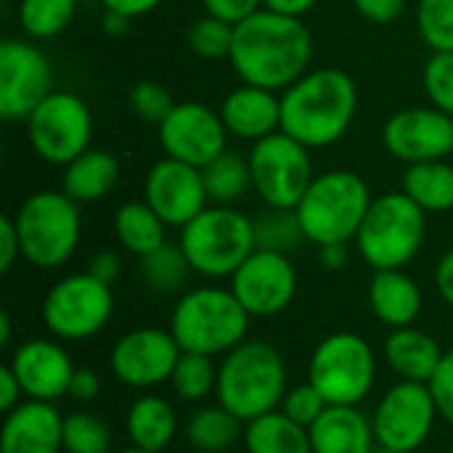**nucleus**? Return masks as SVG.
Returning a JSON list of instances; mask_svg holds the SVG:
<instances>
[{"mask_svg": "<svg viewBox=\"0 0 453 453\" xmlns=\"http://www.w3.org/2000/svg\"><path fill=\"white\" fill-rule=\"evenodd\" d=\"M64 453H111V430L93 411L64 417Z\"/></svg>", "mask_w": 453, "mask_h": 453, "instance_id": "e433bc0d", "label": "nucleus"}, {"mask_svg": "<svg viewBox=\"0 0 453 453\" xmlns=\"http://www.w3.org/2000/svg\"><path fill=\"white\" fill-rule=\"evenodd\" d=\"M101 393V377L98 372L88 369V366H77L74 374H72V382H69V398L77 401V403H90L96 401Z\"/></svg>", "mask_w": 453, "mask_h": 453, "instance_id": "de8ad7c7", "label": "nucleus"}, {"mask_svg": "<svg viewBox=\"0 0 453 453\" xmlns=\"http://www.w3.org/2000/svg\"><path fill=\"white\" fill-rule=\"evenodd\" d=\"M228 281L252 319H273L297 297V268L284 252L255 250Z\"/></svg>", "mask_w": 453, "mask_h": 453, "instance_id": "dca6fc26", "label": "nucleus"}, {"mask_svg": "<svg viewBox=\"0 0 453 453\" xmlns=\"http://www.w3.org/2000/svg\"><path fill=\"white\" fill-rule=\"evenodd\" d=\"M449 453H453V446H451V449H449Z\"/></svg>", "mask_w": 453, "mask_h": 453, "instance_id": "052dcab7", "label": "nucleus"}, {"mask_svg": "<svg viewBox=\"0 0 453 453\" xmlns=\"http://www.w3.org/2000/svg\"><path fill=\"white\" fill-rule=\"evenodd\" d=\"M369 308L380 324L390 329H403L414 326L422 316L425 295L422 287L406 273V268L374 271L369 281Z\"/></svg>", "mask_w": 453, "mask_h": 453, "instance_id": "5701e85b", "label": "nucleus"}, {"mask_svg": "<svg viewBox=\"0 0 453 453\" xmlns=\"http://www.w3.org/2000/svg\"><path fill=\"white\" fill-rule=\"evenodd\" d=\"M24 125L32 151L56 167H66L93 141V114L72 90H53Z\"/></svg>", "mask_w": 453, "mask_h": 453, "instance_id": "9b49d317", "label": "nucleus"}, {"mask_svg": "<svg viewBox=\"0 0 453 453\" xmlns=\"http://www.w3.org/2000/svg\"><path fill=\"white\" fill-rule=\"evenodd\" d=\"M255 242L257 250H271V252H284L292 255L305 239V231L300 226L297 210H284V207H263L255 218Z\"/></svg>", "mask_w": 453, "mask_h": 453, "instance_id": "72a5a7b5", "label": "nucleus"}, {"mask_svg": "<svg viewBox=\"0 0 453 453\" xmlns=\"http://www.w3.org/2000/svg\"><path fill=\"white\" fill-rule=\"evenodd\" d=\"M88 273L111 287L122 276V257L117 252H111V250H101V252L93 255V260L88 265Z\"/></svg>", "mask_w": 453, "mask_h": 453, "instance_id": "09e8293b", "label": "nucleus"}, {"mask_svg": "<svg viewBox=\"0 0 453 453\" xmlns=\"http://www.w3.org/2000/svg\"><path fill=\"white\" fill-rule=\"evenodd\" d=\"M247 159L252 167V188L268 207L295 210L316 178L311 149L284 130L252 143Z\"/></svg>", "mask_w": 453, "mask_h": 453, "instance_id": "f8f14e48", "label": "nucleus"}, {"mask_svg": "<svg viewBox=\"0 0 453 453\" xmlns=\"http://www.w3.org/2000/svg\"><path fill=\"white\" fill-rule=\"evenodd\" d=\"M422 85L430 106L453 117V50H433L422 69Z\"/></svg>", "mask_w": 453, "mask_h": 453, "instance_id": "ea45409f", "label": "nucleus"}, {"mask_svg": "<svg viewBox=\"0 0 453 453\" xmlns=\"http://www.w3.org/2000/svg\"><path fill=\"white\" fill-rule=\"evenodd\" d=\"M117 453H151V451H143V449H135V446H127V449H122V451Z\"/></svg>", "mask_w": 453, "mask_h": 453, "instance_id": "13d9d810", "label": "nucleus"}, {"mask_svg": "<svg viewBox=\"0 0 453 453\" xmlns=\"http://www.w3.org/2000/svg\"><path fill=\"white\" fill-rule=\"evenodd\" d=\"M401 191L430 212H451L453 210V165L449 159L417 162L406 165L401 178Z\"/></svg>", "mask_w": 453, "mask_h": 453, "instance_id": "7c9ffc66", "label": "nucleus"}, {"mask_svg": "<svg viewBox=\"0 0 453 453\" xmlns=\"http://www.w3.org/2000/svg\"><path fill=\"white\" fill-rule=\"evenodd\" d=\"M311 453H374L372 417L358 406H329L311 427Z\"/></svg>", "mask_w": 453, "mask_h": 453, "instance_id": "b1692460", "label": "nucleus"}, {"mask_svg": "<svg viewBox=\"0 0 453 453\" xmlns=\"http://www.w3.org/2000/svg\"><path fill=\"white\" fill-rule=\"evenodd\" d=\"M382 146L403 165L449 159L453 154V117L435 106H409L382 125Z\"/></svg>", "mask_w": 453, "mask_h": 453, "instance_id": "a211bd4d", "label": "nucleus"}, {"mask_svg": "<svg viewBox=\"0 0 453 453\" xmlns=\"http://www.w3.org/2000/svg\"><path fill=\"white\" fill-rule=\"evenodd\" d=\"M104 11H117L127 19H138L162 5V0H101Z\"/></svg>", "mask_w": 453, "mask_h": 453, "instance_id": "603ef678", "label": "nucleus"}, {"mask_svg": "<svg viewBox=\"0 0 453 453\" xmlns=\"http://www.w3.org/2000/svg\"><path fill=\"white\" fill-rule=\"evenodd\" d=\"M0 453H64V414L56 403L21 401L3 419Z\"/></svg>", "mask_w": 453, "mask_h": 453, "instance_id": "412c9836", "label": "nucleus"}, {"mask_svg": "<svg viewBox=\"0 0 453 453\" xmlns=\"http://www.w3.org/2000/svg\"><path fill=\"white\" fill-rule=\"evenodd\" d=\"M119 162L106 149H88L74 157L61 173V191L77 204H93L114 191Z\"/></svg>", "mask_w": 453, "mask_h": 453, "instance_id": "bb28decb", "label": "nucleus"}, {"mask_svg": "<svg viewBox=\"0 0 453 453\" xmlns=\"http://www.w3.org/2000/svg\"><path fill=\"white\" fill-rule=\"evenodd\" d=\"M427 239V212L403 191L377 196L356 236L358 255L372 271L406 268Z\"/></svg>", "mask_w": 453, "mask_h": 453, "instance_id": "0eeeda50", "label": "nucleus"}, {"mask_svg": "<svg viewBox=\"0 0 453 453\" xmlns=\"http://www.w3.org/2000/svg\"><path fill=\"white\" fill-rule=\"evenodd\" d=\"M374 453H403V451H393V449H382V446H377Z\"/></svg>", "mask_w": 453, "mask_h": 453, "instance_id": "bf43d9fd", "label": "nucleus"}, {"mask_svg": "<svg viewBox=\"0 0 453 453\" xmlns=\"http://www.w3.org/2000/svg\"><path fill=\"white\" fill-rule=\"evenodd\" d=\"M372 202L369 183L358 173L326 170L313 178L295 210L311 244H350L356 242Z\"/></svg>", "mask_w": 453, "mask_h": 453, "instance_id": "39448f33", "label": "nucleus"}, {"mask_svg": "<svg viewBox=\"0 0 453 453\" xmlns=\"http://www.w3.org/2000/svg\"><path fill=\"white\" fill-rule=\"evenodd\" d=\"M77 11V0H19V21L29 40L61 35Z\"/></svg>", "mask_w": 453, "mask_h": 453, "instance_id": "c9c22d12", "label": "nucleus"}, {"mask_svg": "<svg viewBox=\"0 0 453 453\" xmlns=\"http://www.w3.org/2000/svg\"><path fill=\"white\" fill-rule=\"evenodd\" d=\"M175 104L178 101H173L170 90L154 80H141L130 90V109L135 111L138 119H143L146 125H154V127L162 125V119L173 111Z\"/></svg>", "mask_w": 453, "mask_h": 453, "instance_id": "a19ab883", "label": "nucleus"}, {"mask_svg": "<svg viewBox=\"0 0 453 453\" xmlns=\"http://www.w3.org/2000/svg\"><path fill=\"white\" fill-rule=\"evenodd\" d=\"M218 111L228 135L239 141L257 143L281 130V93L268 88L242 82L223 98Z\"/></svg>", "mask_w": 453, "mask_h": 453, "instance_id": "4be33fe9", "label": "nucleus"}, {"mask_svg": "<svg viewBox=\"0 0 453 453\" xmlns=\"http://www.w3.org/2000/svg\"><path fill=\"white\" fill-rule=\"evenodd\" d=\"M438 419L441 409L430 385L403 380L390 385L372 411L377 446L403 453L419 451L430 441Z\"/></svg>", "mask_w": 453, "mask_h": 453, "instance_id": "ddd939ff", "label": "nucleus"}, {"mask_svg": "<svg viewBox=\"0 0 453 453\" xmlns=\"http://www.w3.org/2000/svg\"><path fill=\"white\" fill-rule=\"evenodd\" d=\"M250 321L231 287L204 284L180 292L170 313V334L183 353L223 358L247 340Z\"/></svg>", "mask_w": 453, "mask_h": 453, "instance_id": "20e7f679", "label": "nucleus"}, {"mask_svg": "<svg viewBox=\"0 0 453 453\" xmlns=\"http://www.w3.org/2000/svg\"><path fill=\"white\" fill-rule=\"evenodd\" d=\"M13 223L21 239V257L35 268H61L80 247L82 212L61 188H45L27 196L16 210Z\"/></svg>", "mask_w": 453, "mask_h": 453, "instance_id": "6e6552de", "label": "nucleus"}, {"mask_svg": "<svg viewBox=\"0 0 453 453\" xmlns=\"http://www.w3.org/2000/svg\"><path fill=\"white\" fill-rule=\"evenodd\" d=\"M356 111L358 85L337 66L308 69L281 93V130L311 151L342 141Z\"/></svg>", "mask_w": 453, "mask_h": 453, "instance_id": "f03ea898", "label": "nucleus"}, {"mask_svg": "<svg viewBox=\"0 0 453 453\" xmlns=\"http://www.w3.org/2000/svg\"><path fill=\"white\" fill-rule=\"evenodd\" d=\"M289 388L287 361L265 340H244L218 364L215 398L244 425L281 406Z\"/></svg>", "mask_w": 453, "mask_h": 453, "instance_id": "7ed1b4c3", "label": "nucleus"}, {"mask_svg": "<svg viewBox=\"0 0 453 453\" xmlns=\"http://www.w3.org/2000/svg\"><path fill=\"white\" fill-rule=\"evenodd\" d=\"M178 244L196 276L212 281L231 279L239 265L257 250L255 223L234 204H210L188 226L180 228Z\"/></svg>", "mask_w": 453, "mask_h": 453, "instance_id": "423d86ee", "label": "nucleus"}, {"mask_svg": "<svg viewBox=\"0 0 453 453\" xmlns=\"http://www.w3.org/2000/svg\"><path fill=\"white\" fill-rule=\"evenodd\" d=\"M202 8H204V13L218 16L236 27L239 21H244L247 16L260 11L263 0H202Z\"/></svg>", "mask_w": 453, "mask_h": 453, "instance_id": "c03bdc74", "label": "nucleus"}, {"mask_svg": "<svg viewBox=\"0 0 453 453\" xmlns=\"http://www.w3.org/2000/svg\"><path fill=\"white\" fill-rule=\"evenodd\" d=\"M350 3L372 24H393L406 11V0H350Z\"/></svg>", "mask_w": 453, "mask_h": 453, "instance_id": "a18cd8bd", "label": "nucleus"}, {"mask_svg": "<svg viewBox=\"0 0 453 453\" xmlns=\"http://www.w3.org/2000/svg\"><path fill=\"white\" fill-rule=\"evenodd\" d=\"M138 271H141V279L143 284L157 292V295H178V292H186L188 287V279L194 273L186 252L180 250V244H170L165 242L159 250L138 257Z\"/></svg>", "mask_w": 453, "mask_h": 453, "instance_id": "473e14b6", "label": "nucleus"}, {"mask_svg": "<svg viewBox=\"0 0 453 453\" xmlns=\"http://www.w3.org/2000/svg\"><path fill=\"white\" fill-rule=\"evenodd\" d=\"M380 358L356 332L326 334L308 358V382L329 406H361L377 388Z\"/></svg>", "mask_w": 453, "mask_h": 453, "instance_id": "1a4fd4ad", "label": "nucleus"}, {"mask_svg": "<svg viewBox=\"0 0 453 453\" xmlns=\"http://www.w3.org/2000/svg\"><path fill=\"white\" fill-rule=\"evenodd\" d=\"M316 3H319V0H263V8L276 11V13H284V16L303 19L308 11H313Z\"/></svg>", "mask_w": 453, "mask_h": 453, "instance_id": "5fc2aeb1", "label": "nucleus"}, {"mask_svg": "<svg viewBox=\"0 0 453 453\" xmlns=\"http://www.w3.org/2000/svg\"><path fill=\"white\" fill-rule=\"evenodd\" d=\"M183 438L196 453H228L244 438V422L226 406H199L183 425Z\"/></svg>", "mask_w": 453, "mask_h": 453, "instance_id": "cd10ccee", "label": "nucleus"}, {"mask_svg": "<svg viewBox=\"0 0 453 453\" xmlns=\"http://www.w3.org/2000/svg\"><path fill=\"white\" fill-rule=\"evenodd\" d=\"M53 93V69L48 56L27 40L0 42V117L24 122Z\"/></svg>", "mask_w": 453, "mask_h": 453, "instance_id": "2eb2a0df", "label": "nucleus"}, {"mask_svg": "<svg viewBox=\"0 0 453 453\" xmlns=\"http://www.w3.org/2000/svg\"><path fill=\"white\" fill-rule=\"evenodd\" d=\"M319 260L326 271H342L350 260L348 244H324L319 247Z\"/></svg>", "mask_w": 453, "mask_h": 453, "instance_id": "864d4df0", "label": "nucleus"}, {"mask_svg": "<svg viewBox=\"0 0 453 453\" xmlns=\"http://www.w3.org/2000/svg\"><path fill=\"white\" fill-rule=\"evenodd\" d=\"M11 372L16 374L27 401L56 403L69 395V382L74 374V361L61 345V340H27L13 348L8 358Z\"/></svg>", "mask_w": 453, "mask_h": 453, "instance_id": "aec40b11", "label": "nucleus"}, {"mask_svg": "<svg viewBox=\"0 0 453 453\" xmlns=\"http://www.w3.org/2000/svg\"><path fill=\"white\" fill-rule=\"evenodd\" d=\"M180 353L183 350L170 329L138 326L111 345L109 369L111 377L130 390H154L159 385H170Z\"/></svg>", "mask_w": 453, "mask_h": 453, "instance_id": "4468645a", "label": "nucleus"}, {"mask_svg": "<svg viewBox=\"0 0 453 453\" xmlns=\"http://www.w3.org/2000/svg\"><path fill=\"white\" fill-rule=\"evenodd\" d=\"M21 401H27V398H24V390H21L16 374L11 372V366L3 364V366H0V411L8 414V411H13Z\"/></svg>", "mask_w": 453, "mask_h": 453, "instance_id": "8fccbe9b", "label": "nucleus"}, {"mask_svg": "<svg viewBox=\"0 0 453 453\" xmlns=\"http://www.w3.org/2000/svg\"><path fill=\"white\" fill-rule=\"evenodd\" d=\"M417 29L430 50H453V0H417Z\"/></svg>", "mask_w": 453, "mask_h": 453, "instance_id": "4c0bfd02", "label": "nucleus"}, {"mask_svg": "<svg viewBox=\"0 0 453 453\" xmlns=\"http://www.w3.org/2000/svg\"><path fill=\"white\" fill-rule=\"evenodd\" d=\"M0 345L3 348L11 345V316H8V311L0 313Z\"/></svg>", "mask_w": 453, "mask_h": 453, "instance_id": "4d7b16f0", "label": "nucleus"}, {"mask_svg": "<svg viewBox=\"0 0 453 453\" xmlns=\"http://www.w3.org/2000/svg\"><path fill=\"white\" fill-rule=\"evenodd\" d=\"M242 446L247 453H311V435L308 427L276 409L244 425Z\"/></svg>", "mask_w": 453, "mask_h": 453, "instance_id": "c756f323", "label": "nucleus"}, {"mask_svg": "<svg viewBox=\"0 0 453 453\" xmlns=\"http://www.w3.org/2000/svg\"><path fill=\"white\" fill-rule=\"evenodd\" d=\"M231 45H234V24L218 16L204 13L188 27V48L199 58H210V61L228 58Z\"/></svg>", "mask_w": 453, "mask_h": 453, "instance_id": "58836bf2", "label": "nucleus"}, {"mask_svg": "<svg viewBox=\"0 0 453 453\" xmlns=\"http://www.w3.org/2000/svg\"><path fill=\"white\" fill-rule=\"evenodd\" d=\"M228 61L244 85L284 93L311 69L313 35L303 19L260 8L234 27Z\"/></svg>", "mask_w": 453, "mask_h": 453, "instance_id": "f257e3e1", "label": "nucleus"}, {"mask_svg": "<svg viewBox=\"0 0 453 453\" xmlns=\"http://www.w3.org/2000/svg\"><path fill=\"white\" fill-rule=\"evenodd\" d=\"M21 257V239L11 215L0 218V273H8L13 263Z\"/></svg>", "mask_w": 453, "mask_h": 453, "instance_id": "49530a36", "label": "nucleus"}, {"mask_svg": "<svg viewBox=\"0 0 453 453\" xmlns=\"http://www.w3.org/2000/svg\"><path fill=\"white\" fill-rule=\"evenodd\" d=\"M143 199L170 228L188 226L210 207L202 167L173 157H162L151 165L143 180Z\"/></svg>", "mask_w": 453, "mask_h": 453, "instance_id": "6ab92c4d", "label": "nucleus"}, {"mask_svg": "<svg viewBox=\"0 0 453 453\" xmlns=\"http://www.w3.org/2000/svg\"><path fill=\"white\" fill-rule=\"evenodd\" d=\"M430 390L441 409V419H446L453 427V345L446 350L435 377L430 380Z\"/></svg>", "mask_w": 453, "mask_h": 453, "instance_id": "37998d69", "label": "nucleus"}, {"mask_svg": "<svg viewBox=\"0 0 453 453\" xmlns=\"http://www.w3.org/2000/svg\"><path fill=\"white\" fill-rule=\"evenodd\" d=\"M289 419H295L297 425L303 427H311L326 409L329 403L324 401V395L305 380L300 385H289L287 393H284V401L279 406Z\"/></svg>", "mask_w": 453, "mask_h": 453, "instance_id": "79ce46f5", "label": "nucleus"}, {"mask_svg": "<svg viewBox=\"0 0 453 453\" xmlns=\"http://www.w3.org/2000/svg\"><path fill=\"white\" fill-rule=\"evenodd\" d=\"M443 356H446L443 345L433 334H427L425 329H417V326L393 329L382 345L385 366L403 382L430 385Z\"/></svg>", "mask_w": 453, "mask_h": 453, "instance_id": "393cba45", "label": "nucleus"}, {"mask_svg": "<svg viewBox=\"0 0 453 453\" xmlns=\"http://www.w3.org/2000/svg\"><path fill=\"white\" fill-rule=\"evenodd\" d=\"M165 157L188 162L194 167L210 165L228 146V130L220 111L202 101H178L157 127Z\"/></svg>", "mask_w": 453, "mask_h": 453, "instance_id": "f3484780", "label": "nucleus"}, {"mask_svg": "<svg viewBox=\"0 0 453 453\" xmlns=\"http://www.w3.org/2000/svg\"><path fill=\"white\" fill-rule=\"evenodd\" d=\"M433 279H435V289H438L441 300L453 311V247L446 255H441Z\"/></svg>", "mask_w": 453, "mask_h": 453, "instance_id": "3c124183", "label": "nucleus"}, {"mask_svg": "<svg viewBox=\"0 0 453 453\" xmlns=\"http://www.w3.org/2000/svg\"><path fill=\"white\" fill-rule=\"evenodd\" d=\"M173 393L183 403H202L218 390V364L212 356L180 353L175 372L170 377Z\"/></svg>", "mask_w": 453, "mask_h": 453, "instance_id": "f704fd0d", "label": "nucleus"}, {"mask_svg": "<svg viewBox=\"0 0 453 453\" xmlns=\"http://www.w3.org/2000/svg\"><path fill=\"white\" fill-rule=\"evenodd\" d=\"M130 21H133V19H127V16L117 13V11H104L101 29H104L109 37H122V35H127V29H130Z\"/></svg>", "mask_w": 453, "mask_h": 453, "instance_id": "6e6d98bb", "label": "nucleus"}, {"mask_svg": "<svg viewBox=\"0 0 453 453\" xmlns=\"http://www.w3.org/2000/svg\"><path fill=\"white\" fill-rule=\"evenodd\" d=\"M178 414L175 406L157 395V393H143L138 395L127 414H125V433L130 446L143 449L151 453H165L173 441L178 438Z\"/></svg>", "mask_w": 453, "mask_h": 453, "instance_id": "a878e982", "label": "nucleus"}, {"mask_svg": "<svg viewBox=\"0 0 453 453\" xmlns=\"http://www.w3.org/2000/svg\"><path fill=\"white\" fill-rule=\"evenodd\" d=\"M204 188L210 196V204H234L252 191V167L250 159H244L236 151H223L210 165L202 167Z\"/></svg>", "mask_w": 453, "mask_h": 453, "instance_id": "2f4dec72", "label": "nucleus"}, {"mask_svg": "<svg viewBox=\"0 0 453 453\" xmlns=\"http://www.w3.org/2000/svg\"><path fill=\"white\" fill-rule=\"evenodd\" d=\"M167 223L149 207L146 199L125 202L114 212V236L119 247L135 257L159 250L167 242Z\"/></svg>", "mask_w": 453, "mask_h": 453, "instance_id": "c85d7f7f", "label": "nucleus"}, {"mask_svg": "<svg viewBox=\"0 0 453 453\" xmlns=\"http://www.w3.org/2000/svg\"><path fill=\"white\" fill-rule=\"evenodd\" d=\"M42 324L61 342H85L101 334L114 316V292L96 276L69 273L42 297Z\"/></svg>", "mask_w": 453, "mask_h": 453, "instance_id": "9d476101", "label": "nucleus"}]
</instances>
